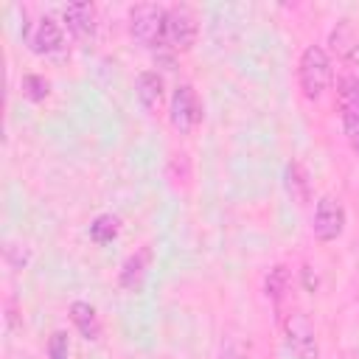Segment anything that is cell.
Instances as JSON below:
<instances>
[{
	"instance_id": "16",
	"label": "cell",
	"mask_w": 359,
	"mask_h": 359,
	"mask_svg": "<svg viewBox=\"0 0 359 359\" xmlns=\"http://www.w3.org/2000/svg\"><path fill=\"white\" fill-rule=\"evenodd\" d=\"M70 356V342L65 331H53L48 339V359H67Z\"/></svg>"
},
{
	"instance_id": "1",
	"label": "cell",
	"mask_w": 359,
	"mask_h": 359,
	"mask_svg": "<svg viewBox=\"0 0 359 359\" xmlns=\"http://www.w3.org/2000/svg\"><path fill=\"white\" fill-rule=\"evenodd\" d=\"M132 36L146 48H163L168 42V11L154 3H140L129 14Z\"/></svg>"
},
{
	"instance_id": "8",
	"label": "cell",
	"mask_w": 359,
	"mask_h": 359,
	"mask_svg": "<svg viewBox=\"0 0 359 359\" xmlns=\"http://www.w3.org/2000/svg\"><path fill=\"white\" fill-rule=\"evenodd\" d=\"M65 22L79 39H87L95 34V8L90 3H70L65 6Z\"/></svg>"
},
{
	"instance_id": "12",
	"label": "cell",
	"mask_w": 359,
	"mask_h": 359,
	"mask_svg": "<svg viewBox=\"0 0 359 359\" xmlns=\"http://www.w3.org/2000/svg\"><path fill=\"white\" fill-rule=\"evenodd\" d=\"M115 236H118V216H112V213H104L90 224V238L98 244H107Z\"/></svg>"
},
{
	"instance_id": "15",
	"label": "cell",
	"mask_w": 359,
	"mask_h": 359,
	"mask_svg": "<svg viewBox=\"0 0 359 359\" xmlns=\"http://www.w3.org/2000/svg\"><path fill=\"white\" fill-rule=\"evenodd\" d=\"M286 177H289V194L297 199V202H303L306 199V180H303V174H300V165L297 163H289V168H286Z\"/></svg>"
},
{
	"instance_id": "18",
	"label": "cell",
	"mask_w": 359,
	"mask_h": 359,
	"mask_svg": "<svg viewBox=\"0 0 359 359\" xmlns=\"http://www.w3.org/2000/svg\"><path fill=\"white\" fill-rule=\"evenodd\" d=\"M331 42H334V48H337L342 56H353V50H356V39L348 34V28H337V31L331 34Z\"/></svg>"
},
{
	"instance_id": "14",
	"label": "cell",
	"mask_w": 359,
	"mask_h": 359,
	"mask_svg": "<svg viewBox=\"0 0 359 359\" xmlns=\"http://www.w3.org/2000/svg\"><path fill=\"white\" fill-rule=\"evenodd\" d=\"M339 104H342V112L359 115V79H342V84H339Z\"/></svg>"
},
{
	"instance_id": "5",
	"label": "cell",
	"mask_w": 359,
	"mask_h": 359,
	"mask_svg": "<svg viewBox=\"0 0 359 359\" xmlns=\"http://www.w3.org/2000/svg\"><path fill=\"white\" fill-rule=\"evenodd\" d=\"M345 227V210L337 199L331 196H323L317 202V210H314V236L320 241H334Z\"/></svg>"
},
{
	"instance_id": "4",
	"label": "cell",
	"mask_w": 359,
	"mask_h": 359,
	"mask_svg": "<svg viewBox=\"0 0 359 359\" xmlns=\"http://www.w3.org/2000/svg\"><path fill=\"white\" fill-rule=\"evenodd\" d=\"M168 115H171V123H174L177 132H191L199 123L202 107H199V98H196V93H194L191 84H180L174 90V95H171V112Z\"/></svg>"
},
{
	"instance_id": "9",
	"label": "cell",
	"mask_w": 359,
	"mask_h": 359,
	"mask_svg": "<svg viewBox=\"0 0 359 359\" xmlns=\"http://www.w3.org/2000/svg\"><path fill=\"white\" fill-rule=\"evenodd\" d=\"M137 98H140V104L149 112H154L160 107V98H163V79H160V73L143 70L137 76Z\"/></svg>"
},
{
	"instance_id": "11",
	"label": "cell",
	"mask_w": 359,
	"mask_h": 359,
	"mask_svg": "<svg viewBox=\"0 0 359 359\" xmlns=\"http://www.w3.org/2000/svg\"><path fill=\"white\" fill-rule=\"evenodd\" d=\"M146 261H149V250H140L137 255L126 258V264L121 269V286L137 289L143 283V275H146Z\"/></svg>"
},
{
	"instance_id": "6",
	"label": "cell",
	"mask_w": 359,
	"mask_h": 359,
	"mask_svg": "<svg viewBox=\"0 0 359 359\" xmlns=\"http://www.w3.org/2000/svg\"><path fill=\"white\" fill-rule=\"evenodd\" d=\"M196 31H199V25H196V17L191 14V8H185V6L168 8V42H171V48L188 50L196 39Z\"/></svg>"
},
{
	"instance_id": "3",
	"label": "cell",
	"mask_w": 359,
	"mask_h": 359,
	"mask_svg": "<svg viewBox=\"0 0 359 359\" xmlns=\"http://www.w3.org/2000/svg\"><path fill=\"white\" fill-rule=\"evenodd\" d=\"M283 331H286V345H289V351H292L297 359H317L314 328H311V323H309L300 311H292V314L286 317Z\"/></svg>"
},
{
	"instance_id": "7",
	"label": "cell",
	"mask_w": 359,
	"mask_h": 359,
	"mask_svg": "<svg viewBox=\"0 0 359 359\" xmlns=\"http://www.w3.org/2000/svg\"><path fill=\"white\" fill-rule=\"evenodd\" d=\"M28 45L34 53H42V56H56L62 53L65 48V36H62V25L53 20V17H42L34 31L28 34Z\"/></svg>"
},
{
	"instance_id": "17",
	"label": "cell",
	"mask_w": 359,
	"mask_h": 359,
	"mask_svg": "<svg viewBox=\"0 0 359 359\" xmlns=\"http://www.w3.org/2000/svg\"><path fill=\"white\" fill-rule=\"evenodd\" d=\"M22 93L31 98V101H42L48 95V81L42 76H25L22 79Z\"/></svg>"
},
{
	"instance_id": "2",
	"label": "cell",
	"mask_w": 359,
	"mask_h": 359,
	"mask_svg": "<svg viewBox=\"0 0 359 359\" xmlns=\"http://www.w3.org/2000/svg\"><path fill=\"white\" fill-rule=\"evenodd\" d=\"M331 84V59L320 45H309L300 56V87L303 95L317 101Z\"/></svg>"
},
{
	"instance_id": "10",
	"label": "cell",
	"mask_w": 359,
	"mask_h": 359,
	"mask_svg": "<svg viewBox=\"0 0 359 359\" xmlns=\"http://www.w3.org/2000/svg\"><path fill=\"white\" fill-rule=\"evenodd\" d=\"M70 320H73V325L79 328V334L84 339H98L101 325H98V314L90 303H73L70 306Z\"/></svg>"
},
{
	"instance_id": "20",
	"label": "cell",
	"mask_w": 359,
	"mask_h": 359,
	"mask_svg": "<svg viewBox=\"0 0 359 359\" xmlns=\"http://www.w3.org/2000/svg\"><path fill=\"white\" fill-rule=\"evenodd\" d=\"M219 359H247V353H244V351H241L236 342H227V345H222Z\"/></svg>"
},
{
	"instance_id": "19",
	"label": "cell",
	"mask_w": 359,
	"mask_h": 359,
	"mask_svg": "<svg viewBox=\"0 0 359 359\" xmlns=\"http://www.w3.org/2000/svg\"><path fill=\"white\" fill-rule=\"evenodd\" d=\"M342 126H345V135H348L351 146L359 151V115H353V112H342Z\"/></svg>"
},
{
	"instance_id": "13",
	"label": "cell",
	"mask_w": 359,
	"mask_h": 359,
	"mask_svg": "<svg viewBox=\"0 0 359 359\" xmlns=\"http://www.w3.org/2000/svg\"><path fill=\"white\" fill-rule=\"evenodd\" d=\"M286 286H289V272H286V266H272L269 272H266V280H264V292H266V297H272V300H280L283 294H286Z\"/></svg>"
}]
</instances>
